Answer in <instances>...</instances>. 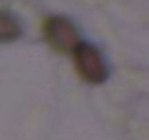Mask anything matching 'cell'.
<instances>
[{"instance_id":"1","label":"cell","mask_w":149,"mask_h":140,"mask_svg":"<svg viewBox=\"0 0 149 140\" xmlns=\"http://www.w3.org/2000/svg\"><path fill=\"white\" fill-rule=\"evenodd\" d=\"M74 53V66L77 72L90 83H101L107 79V66L103 61L101 53L92 46V44H77L72 48Z\"/></svg>"},{"instance_id":"2","label":"cell","mask_w":149,"mask_h":140,"mask_svg":"<svg viewBox=\"0 0 149 140\" xmlns=\"http://www.w3.org/2000/svg\"><path fill=\"white\" fill-rule=\"evenodd\" d=\"M44 33H46L48 44L59 53H70L79 44V28L68 18H59V15L48 18L44 22Z\"/></svg>"},{"instance_id":"3","label":"cell","mask_w":149,"mask_h":140,"mask_svg":"<svg viewBox=\"0 0 149 140\" xmlns=\"http://www.w3.org/2000/svg\"><path fill=\"white\" fill-rule=\"evenodd\" d=\"M22 35V26L11 13L0 11V44L5 42H15Z\"/></svg>"}]
</instances>
